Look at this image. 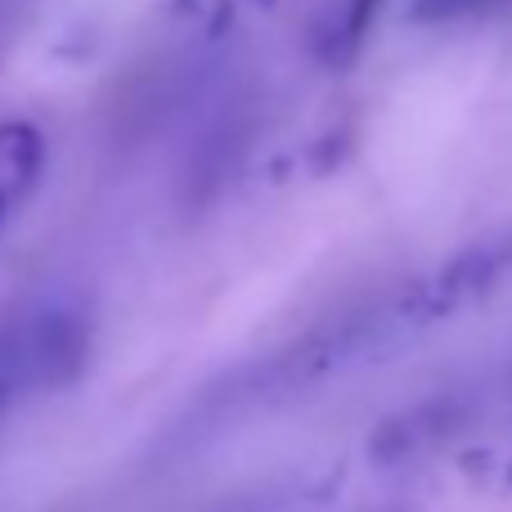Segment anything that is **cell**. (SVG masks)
<instances>
[{"label": "cell", "mask_w": 512, "mask_h": 512, "mask_svg": "<svg viewBox=\"0 0 512 512\" xmlns=\"http://www.w3.org/2000/svg\"><path fill=\"white\" fill-rule=\"evenodd\" d=\"M90 324L77 310H32L0 324V414L23 396L59 391L86 369Z\"/></svg>", "instance_id": "6da1fadb"}, {"label": "cell", "mask_w": 512, "mask_h": 512, "mask_svg": "<svg viewBox=\"0 0 512 512\" xmlns=\"http://www.w3.org/2000/svg\"><path fill=\"white\" fill-rule=\"evenodd\" d=\"M508 274H512V225L468 243L459 256H450L432 279H423L409 297H400L396 310L409 324H432V319H445L454 310L472 306V301L490 297Z\"/></svg>", "instance_id": "7a4b0ae2"}, {"label": "cell", "mask_w": 512, "mask_h": 512, "mask_svg": "<svg viewBox=\"0 0 512 512\" xmlns=\"http://www.w3.org/2000/svg\"><path fill=\"white\" fill-rule=\"evenodd\" d=\"M463 423H468V405H463V400H427V405H414V409H405V414L387 418V423L373 432V441H369L373 463L418 459V454L445 445Z\"/></svg>", "instance_id": "3957f363"}, {"label": "cell", "mask_w": 512, "mask_h": 512, "mask_svg": "<svg viewBox=\"0 0 512 512\" xmlns=\"http://www.w3.org/2000/svg\"><path fill=\"white\" fill-rule=\"evenodd\" d=\"M45 171V140L32 122H0V230L32 198Z\"/></svg>", "instance_id": "277c9868"}, {"label": "cell", "mask_w": 512, "mask_h": 512, "mask_svg": "<svg viewBox=\"0 0 512 512\" xmlns=\"http://www.w3.org/2000/svg\"><path fill=\"white\" fill-rule=\"evenodd\" d=\"M373 9H378V0H337V5L319 18L310 45H315V54L328 68H346V63L355 59V50H360L364 32H369V23H373Z\"/></svg>", "instance_id": "5b68a950"}, {"label": "cell", "mask_w": 512, "mask_h": 512, "mask_svg": "<svg viewBox=\"0 0 512 512\" xmlns=\"http://www.w3.org/2000/svg\"><path fill=\"white\" fill-rule=\"evenodd\" d=\"M495 5H504V0H414V18L418 23H454V18L486 14Z\"/></svg>", "instance_id": "8992f818"}, {"label": "cell", "mask_w": 512, "mask_h": 512, "mask_svg": "<svg viewBox=\"0 0 512 512\" xmlns=\"http://www.w3.org/2000/svg\"><path fill=\"white\" fill-rule=\"evenodd\" d=\"M508 477H512V468H508Z\"/></svg>", "instance_id": "52a82bcc"}]
</instances>
